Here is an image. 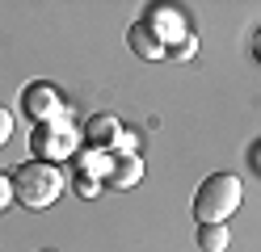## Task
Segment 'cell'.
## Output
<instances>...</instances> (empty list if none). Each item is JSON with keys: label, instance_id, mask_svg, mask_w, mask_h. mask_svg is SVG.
Segmentation results:
<instances>
[{"label": "cell", "instance_id": "6da1fadb", "mask_svg": "<svg viewBox=\"0 0 261 252\" xmlns=\"http://www.w3.org/2000/svg\"><path fill=\"white\" fill-rule=\"evenodd\" d=\"M63 193V173L46 160H25L17 173H13V198L21 202L25 210H46L55 206Z\"/></svg>", "mask_w": 261, "mask_h": 252}, {"label": "cell", "instance_id": "7a4b0ae2", "mask_svg": "<svg viewBox=\"0 0 261 252\" xmlns=\"http://www.w3.org/2000/svg\"><path fill=\"white\" fill-rule=\"evenodd\" d=\"M240 198H244V185L232 173H211L198 193H194V218L198 223H227L236 210H240Z\"/></svg>", "mask_w": 261, "mask_h": 252}, {"label": "cell", "instance_id": "3957f363", "mask_svg": "<svg viewBox=\"0 0 261 252\" xmlns=\"http://www.w3.org/2000/svg\"><path fill=\"white\" fill-rule=\"evenodd\" d=\"M30 143H34V151L46 164H51V160H68L76 151V130H72V122H63V118H51V122L34 126Z\"/></svg>", "mask_w": 261, "mask_h": 252}, {"label": "cell", "instance_id": "277c9868", "mask_svg": "<svg viewBox=\"0 0 261 252\" xmlns=\"http://www.w3.org/2000/svg\"><path fill=\"white\" fill-rule=\"evenodd\" d=\"M21 114L34 126L51 122V118H59V93L51 89V84H25L21 89Z\"/></svg>", "mask_w": 261, "mask_h": 252}, {"label": "cell", "instance_id": "5b68a950", "mask_svg": "<svg viewBox=\"0 0 261 252\" xmlns=\"http://www.w3.org/2000/svg\"><path fill=\"white\" fill-rule=\"evenodd\" d=\"M143 21H148V30H152L165 46H169V42H190V34H186V17L177 13V9L156 5V9H148V17H143Z\"/></svg>", "mask_w": 261, "mask_h": 252}, {"label": "cell", "instance_id": "8992f818", "mask_svg": "<svg viewBox=\"0 0 261 252\" xmlns=\"http://www.w3.org/2000/svg\"><path fill=\"white\" fill-rule=\"evenodd\" d=\"M106 177H110L114 189H130V185H139V181H143V160L135 156V151H118V156L110 160Z\"/></svg>", "mask_w": 261, "mask_h": 252}, {"label": "cell", "instance_id": "52a82bcc", "mask_svg": "<svg viewBox=\"0 0 261 252\" xmlns=\"http://www.w3.org/2000/svg\"><path fill=\"white\" fill-rule=\"evenodd\" d=\"M85 139H89V147H118V139H122L118 118H114V114H97V118H89Z\"/></svg>", "mask_w": 261, "mask_h": 252}, {"label": "cell", "instance_id": "ba28073f", "mask_svg": "<svg viewBox=\"0 0 261 252\" xmlns=\"http://www.w3.org/2000/svg\"><path fill=\"white\" fill-rule=\"evenodd\" d=\"M126 42H130V50L143 55V59H165V50H169V46L148 30V21H135V25H130V30H126Z\"/></svg>", "mask_w": 261, "mask_h": 252}, {"label": "cell", "instance_id": "9c48e42d", "mask_svg": "<svg viewBox=\"0 0 261 252\" xmlns=\"http://www.w3.org/2000/svg\"><path fill=\"white\" fill-rule=\"evenodd\" d=\"M227 244H232L227 223H198V248L202 252H223Z\"/></svg>", "mask_w": 261, "mask_h": 252}, {"label": "cell", "instance_id": "30bf717a", "mask_svg": "<svg viewBox=\"0 0 261 252\" xmlns=\"http://www.w3.org/2000/svg\"><path fill=\"white\" fill-rule=\"evenodd\" d=\"M9 202H17V198H13V177L0 173V210H9Z\"/></svg>", "mask_w": 261, "mask_h": 252}, {"label": "cell", "instance_id": "8fae6325", "mask_svg": "<svg viewBox=\"0 0 261 252\" xmlns=\"http://www.w3.org/2000/svg\"><path fill=\"white\" fill-rule=\"evenodd\" d=\"M9 139H13V114H9V109H0V147H5Z\"/></svg>", "mask_w": 261, "mask_h": 252}, {"label": "cell", "instance_id": "7c38bea8", "mask_svg": "<svg viewBox=\"0 0 261 252\" xmlns=\"http://www.w3.org/2000/svg\"><path fill=\"white\" fill-rule=\"evenodd\" d=\"M253 164H257V168H261V147H257V151H253Z\"/></svg>", "mask_w": 261, "mask_h": 252}, {"label": "cell", "instance_id": "4fadbf2b", "mask_svg": "<svg viewBox=\"0 0 261 252\" xmlns=\"http://www.w3.org/2000/svg\"><path fill=\"white\" fill-rule=\"evenodd\" d=\"M42 252H51V248H42Z\"/></svg>", "mask_w": 261, "mask_h": 252}]
</instances>
